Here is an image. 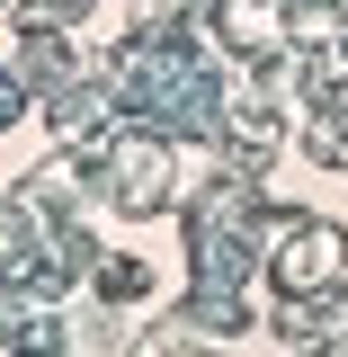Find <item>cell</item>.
Listing matches in <instances>:
<instances>
[{
  "mask_svg": "<svg viewBox=\"0 0 348 357\" xmlns=\"http://www.w3.org/2000/svg\"><path fill=\"white\" fill-rule=\"evenodd\" d=\"M27 18H45V27H72V18H89V0H27Z\"/></svg>",
  "mask_w": 348,
  "mask_h": 357,
  "instance_id": "277c9868",
  "label": "cell"
},
{
  "mask_svg": "<svg viewBox=\"0 0 348 357\" xmlns=\"http://www.w3.org/2000/svg\"><path fill=\"white\" fill-rule=\"evenodd\" d=\"M89 277H98V295H107V304H134V295L152 286V268H143V259H98Z\"/></svg>",
  "mask_w": 348,
  "mask_h": 357,
  "instance_id": "3957f363",
  "label": "cell"
},
{
  "mask_svg": "<svg viewBox=\"0 0 348 357\" xmlns=\"http://www.w3.org/2000/svg\"><path fill=\"white\" fill-rule=\"evenodd\" d=\"M98 161H107V206H116V215H161V206L179 197L170 143H161V126H143V116H126V126L107 134Z\"/></svg>",
  "mask_w": 348,
  "mask_h": 357,
  "instance_id": "7a4b0ae2",
  "label": "cell"
},
{
  "mask_svg": "<svg viewBox=\"0 0 348 357\" xmlns=\"http://www.w3.org/2000/svg\"><path fill=\"white\" fill-rule=\"evenodd\" d=\"M348 277V232L331 215H295L277 206V232H268V286L277 295H321Z\"/></svg>",
  "mask_w": 348,
  "mask_h": 357,
  "instance_id": "6da1fadb",
  "label": "cell"
}]
</instances>
